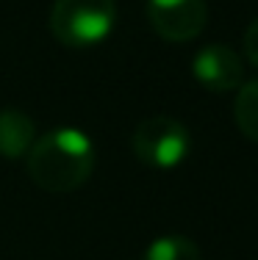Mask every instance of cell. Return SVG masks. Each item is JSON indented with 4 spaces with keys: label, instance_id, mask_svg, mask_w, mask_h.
Returning <instances> with one entry per match:
<instances>
[{
    "label": "cell",
    "instance_id": "6",
    "mask_svg": "<svg viewBox=\"0 0 258 260\" xmlns=\"http://www.w3.org/2000/svg\"><path fill=\"white\" fill-rule=\"evenodd\" d=\"M36 141V125L20 108L0 111V155L3 158H22Z\"/></svg>",
    "mask_w": 258,
    "mask_h": 260
},
{
    "label": "cell",
    "instance_id": "8",
    "mask_svg": "<svg viewBox=\"0 0 258 260\" xmlns=\"http://www.w3.org/2000/svg\"><path fill=\"white\" fill-rule=\"evenodd\" d=\"M233 116L236 125L247 139L258 141V80L239 86L236 103H233Z\"/></svg>",
    "mask_w": 258,
    "mask_h": 260
},
{
    "label": "cell",
    "instance_id": "3",
    "mask_svg": "<svg viewBox=\"0 0 258 260\" xmlns=\"http://www.w3.org/2000/svg\"><path fill=\"white\" fill-rule=\"evenodd\" d=\"M133 152L150 169H175L189 158L192 139H189L186 125H181L172 116H150L139 122L133 130Z\"/></svg>",
    "mask_w": 258,
    "mask_h": 260
},
{
    "label": "cell",
    "instance_id": "4",
    "mask_svg": "<svg viewBox=\"0 0 258 260\" xmlns=\"http://www.w3.org/2000/svg\"><path fill=\"white\" fill-rule=\"evenodd\" d=\"M147 20L167 42H189L208 22L206 0H147Z\"/></svg>",
    "mask_w": 258,
    "mask_h": 260
},
{
    "label": "cell",
    "instance_id": "5",
    "mask_svg": "<svg viewBox=\"0 0 258 260\" xmlns=\"http://www.w3.org/2000/svg\"><path fill=\"white\" fill-rule=\"evenodd\" d=\"M192 72L200 86H206L208 91H219V94L239 89L244 80L242 58L225 45H206L194 55Z\"/></svg>",
    "mask_w": 258,
    "mask_h": 260
},
{
    "label": "cell",
    "instance_id": "7",
    "mask_svg": "<svg viewBox=\"0 0 258 260\" xmlns=\"http://www.w3.org/2000/svg\"><path fill=\"white\" fill-rule=\"evenodd\" d=\"M142 260H203L200 249L186 235H161L147 246Z\"/></svg>",
    "mask_w": 258,
    "mask_h": 260
},
{
    "label": "cell",
    "instance_id": "1",
    "mask_svg": "<svg viewBox=\"0 0 258 260\" xmlns=\"http://www.w3.org/2000/svg\"><path fill=\"white\" fill-rule=\"evenodd\" d=\"M28 175L42 191L70 194L95 172V141L81 127H56L28 150Z\"/></svg>",
    "mask_w": 258,
    "mask_h": 260
},
{
    "label": "cell",
    "instance_id": "2",
    "mask_svg": "<svg viewBox=\"0 0 258 260\" xmlns=\"http://www.w3.org/2000/svg\"><path fill=\"white\" fill-rule=\"evenodd\" d=\"M117 25L114 0H56L50 11V34L67 47H95Z\"/></svg>",
    "mask_w": 258,
    "mask_h": 260
},
{
    "label": "cell",
    "instance_id": "9",
    "mask_svg": "<svg viewBox=\"0 0 258 260\" xmlns=\"http://www.w3.org/2000/svg\"><path fill=\"white\" fill-rule=\"evenodd\" d=\"M244 58L258 70V17L244 30Z\"/></svg>",
    "mask_w": 258,
    "mask_h": 260
}]
</instances>
